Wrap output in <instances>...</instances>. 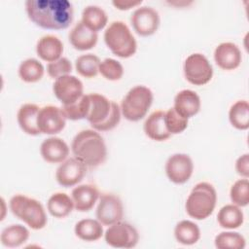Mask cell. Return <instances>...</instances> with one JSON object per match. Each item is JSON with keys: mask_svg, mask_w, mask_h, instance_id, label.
I'll use <instances>...</instances> for the list:
<instances>
[{"mask_svg": "<svg viewBox=\"0 0 249 249\" xmlns=\"http://www.w3.org/2000/svg\"><path fill=\"white\" fill-rule=\"evenodd\" d=\"M25 10L37 26L49 30L66 29L73 21V5L68 0H27Z\"/></svg>", "mask_w": 249, "mask_h": 249, "instance_id": "cell-1", "label": "cell"}, {"mask_svg": "<svg viewBox=\"0 0 249 249\" xmlns=\"http://www.w3.org/2000/svg\"><path fill=\"white\" fill-rule=\"evenodd\" d=\"M71 150L74 157L89 168L99 166L107 157L105 141L94 129H84L78 132L72 140Z\"/></svg>", "mask_w": 249, "mask_h": 249, "instance_id": "cell-2", "label": "cell"}, {"mask_svg": "<svg viewBox=\"0 0 249 249\" xmlns=\"http://www.w3.org/2000/svg\"><path fill=\"white\" fill-rule=\"evenodd\" d=\"M90 105L87 121L97 131H108L115 128L121 121V107L113 100L99 93L89 94Z\"/></svg>", "mask_w": 249, "mask_h": 249, "instance_id": "cell-3", "label": "cell"}, {"mask_svg": "<svg viewBox=\"0 0 249 249\" xmlns=\"http://www.w3.org/2000/svg\"><path fill=\"white\" fill-rule=\"evenodd\" d=\"M216 202L215 188L210 183L199 182L192 189L186 200V212L196 220H204L213 213Z\"/></svg>", "mask_w": 249, "mask_h": 249, "instance_id": "cell-4", "label": "cell"}, {"mask_svg": "<svg viewBox=\"0 0 249 249\" xmlns=\"http://www.w3.org/2000/svg\"><path fill=\"white\" fill-rule=\"evenodd\" d=\"M9 206L12 213L32 230L37 231L46 227L47 214L39 200L23 195H16L10 199Z\"/></svg>", "mask_w": 249, "mask_h": 249, "instance_id": "cell-5", "label": "cell"}, {"mask_svg": "<svg viewBox=\"0 0 249 249\" xmlns=\"http://www.w3.org/2000/svg\"><path fill=\"white\" fill-rule=\"evenodd\" d=\"M104 42L110 51L121 58L134 55L137 43L128 26L121 20L113 21L104 31Z\"/></svg>", "mask_w": 249, "mask_h": 249, "instance_id": "cell-6", "label": "cell"}, {"mask_svg": "<svg viewBox=\"0 0 249 249\" xmlns=\"http://www.w3.org/2000/svg\"><path fill=\"white\" fill-rule=\"evenodd\" d=\"M154 95L145 86H135L128 90L121 103L122 115L130 122L142 120L148 113Z\"/></svg>", "mask_w": 249, "mask_h": 249, "instance_id": "cell-7", "label": "cell"}, {"mask_svg": "<svg viewBox=\"0 0 249 249\" xmlns=\"http://www.w3.org/2000/svg\"><path fill=\"white\" fill-rule=\"evenodd\" d=\"M184 75L186 80L195 86H203L211 81L213 68L209 60L202 53H192L184 61Z\"/></svg>", "mask_w": 249, "mask_h": 249, "instance_id": "cell-8", "label": "cell"}, {"mask_svg": "<svg viewBox=\"0 0 249 249\" xmlns=\"http://www.w3.org/2000/svg\"><path fill=\"white\" fill-rule=\"evenodd\" d=\"M104 239L111 247L129 249L137 245L139 234L132 225L120 221L109 226L104 233Z\"/></svg>", "mask_w": 249, "mask_h": 249, "instance_id": "cell-9", "label": "cell"}, {"mask_svg": "<svg viewBox=\"0 0 249 249\" xmlns=\"http://www.w3.org/2000/svg\"><path fill=\"white\" fill-rule=\"evenodd\" d=\"M53 90L62 105L72 104L84 95L82 81L70 74L55 79L53 85Z\"/></svg>", "mask_w": 249, "mask_h": 249, "instance_id": "cell-10", "label": "cell"}, {"mask_svg": "<svg viewBox=\"0 0 249 249\" xmlns=\"http://www.w3.org/2000/svg\"><path fill=\"white\" fill-rule=\"evenodd\" d=\"M96 218L104 226H111L123 220L124 205L119 196L113 194H103L99 196L96 207Z\"/></svg>", "mask_w": 249, "mask_h": 249, "instance_id": "cell-11", "label": "cell"}, {"mask_svg": "<svg viewBox=\"0 0 249 249\" xmlns=\"http://www.w3.org/2000/svg\"><path fill=\"white\" fill-rule=\"evenodd\" d=\"M193 171L194 162L187 154H173L165 162L166 176L174 184H184L189 181Z\"/></svg>", "mask_w": 249, "mask_h": 249, "instance_id": "cell-12", "label": "cell"}, {"mask_svg": "<svg viewBox=\"0 0 249 249\" xmlns=\"http://www.w3.org/2000/svg\"><path fill=\"white\" fill-rule=\"evenodd\" d=\"M130 21L134 31L138 35L147 37L157 32L160 23V18L158 11L154 8L142 6L132 13Z\"/></svg>", "mask_w": 249, "mask_h": 249, "instance_id": "cell-13", "label": "cell"}, {"mask_svg": "<svg viewBox=\"0 0 249 249\" xmlns=\"http://www.w3.org/2000/svg\"><path fill=\"white\" fill-rule=\"evenodd\" d=\"M66 120L61 108L53 105H47L40 108L37 124L41 133L53 135L63 130L66 124Z\"/></svg>", "mask_w": 249, "mask_h": 249, "instance_id": "cell-14", "label": "cell"}, {"mask_svg": "<svg viewBox=\"0 0 249 249\" xmlns=\"http://www.w3.org/2000/svg\"><path fill=\"white\" fill-rule=\"evenodd\" d=\"M86 174L87 165L74 157L60 163L55 172V179L60 186L69 188L80 183Z\"/></svg>", "mask_w": 249, "mask_h": 249, "instance_id": "cell-15", "label": "cell"}, {"mask_svg": "<svg viewBox=\"0 0 249 249\" xmlns=\"http://www.w3.org/2000/svg\"><path fill=\"white\" fill-rule=\"evenodd\" d=\"M214 60L223 70H234L240 65L242 55L237 45L231 42H224L216 47Z\"/></svg>", "mask_w": 249, "mask_h": 249, "instance_id": "cell-16", "label": "cell"}, {"mask_svg": "<svg viewBox=\"0 0 249 249\" xmlns=\"http://www.w3.org/2000/svg\"><path fill=\"white\" fill-rule=\"evenodd\" d=\"M69 147L67 143L55 136L45 139L40 146V154L44 160L50 163H61L69 156Z\"/></svg>", "mask_w": 249, "mask_h": 249, "instance_id": "cell-17", "label": "cell"}, {"mask_svg": "<svg viewBox=\"0 0 249 249\" xmlns=\"http://www.w3.org/2000/svg\"><path fill=\"white\" fill-rule=\"evenodd\" d=\"M201 102L198 94L192 89H182L174 97L175 111L186 119L196 115L200 110Z\"/></svg>", "mask_w": 249, "mask_h": 249, "instance_id": "cell-18", "label": "cell"}, {"mask_svg": "<svg viewBox=\"0 0 249 249\" xmlns=\"http://www.w3.org/2000/svg\"><path fill=\"white\" fill-rule=\"evenodd\" d=\"M98 189L91 184H83L72 190L71 197L74 202V208L80 212L89 211L99 198Z\"/></svg>", "mask_w": 249, "mask_h": 249, "instance_id": "cell-19", "label": "cell"}, {"mask_svg": "<svg viewBox=\"0 0 249 249\" xmlns=\"http://www.w3.org/2000/svg\"><path fill=\"white\" fill-rule=\"evenodd\" d=\"M98 35L89 29L82 21L76 23L69 33V42L78 51H89L97 44Z\"/></svg>", "mask_w": 249, "mask_h": 249, "instance_id": "cell-20", "label": "cell"}, {"mask_svg": "<svg viewBox=\"0 0 249 249\" xmlns=\"http://www.w3.org/2000/svg\"><path fill=\"white\" fill-rule=\"evenodd\" d=\"M39 111L40 107L33 103H25L19 107L17 120L19 127L26 134L36 136L41 133L37 124Z\"/></svg>", "mask_w": 249, "mask_h": 249, "instance_id": "cell-21", "label": "cell"}, {"mask_svg": "<svg viewBox=\"0 0 249 249\" xmlns=\"http://www.w3.org/2000/svg\"><path fill=\"white\" fill-rule=\"evenodd\" d=\"M37 55L47 62H53L61 57L63 44L54 35H45L41 37L36 45Z\"/></svg>", "mask_w": 249, "mask_h": 249, "instance_id": "cell-22", "label": "cell"}, {"mask_svg": "<svg viewBox=\"0 0 249 249\" xmlns=\"http://www.w3.org/2000/svg\"><path fill=\"white\" fill-rule=\"evenodd\" d=\"M165 112L158 110L150 114L144 123V132L152 140L164 141L168 139L171 134L167 130L164 122Z\"/></svg>", "mask_w": 249, "mask_h": 249, "instance_id": "cell-23", "label": "cell"}, {"mask_svg": "<svg viewBox=\"0 0 249 249\" xmlns=\"http://www.w3.org/2000/svg\"><path fill=\"white\" fill-rule=\"evenodd\" d=\"M74 232L78 238L84 241L91 242L100 239L103 235V227L98 220L82 219L76 223Z\"/></svg>", "mask_w": 249, "mask_h": 249, "instance_id": "cell-24", "label": "cell"}, {"mask_svg": "<svg viewBox=\"0 0 249 249\" xmlns=\"http://www.w3.org/2000/svg\"><path fill=\"white\" fill-rule=\"evenodd\" d=\"M29 235L30 233L26 227L20 224H14L2 231L0 240L3 246L16 248L24 244L28 240Z\"/></svg>", "mask_w": 249, "mask_h": 249, "instance_id": "cell-25", "label": "cell"}, {"mask_svg": "<svg viewBox=\"0 0 249 249\" xmlns=\"http://www.w3.org/2000/svg\"><path fill=\"white\" fill-rule=\"evenodd\" d=\"M49 213L54 218L62 219L67 217L74 208V202L65 193H55L52 195L47 202Z\"/></svg>", "mask_w": 249, "mask_h": 249, "instance_id": "cell-26", "label": "cell"}, {"mask_svg": "<svg viewBox=\"0 0 249 249\" xmlns=\"http://www.w3.org/2000/svg\"><path fill=\"white\" fill-rule=\"evenodd\" d=\"M218 224L223 229L233 230L239 228L244 221L242 210L235 204H227L223 206L217 215Z\"/></svg>", "mask_w": 249, "mask_h": 249, "instance_id": "cell-27", "label": "cell"}, {"mask_svg": "<svg viewBox=\"0 0 249 249\" xmlns=\"http://www.w3.org/2000/svg\"><path fill=\"white\" fill-rule=\"evenodd\" d=\"M89 29L98 32L103 29L108 21V17L105 11L96 5L87 6L82 12L81 20Z\"/></svg>", "mask_w": 249, "mask_h": 249, "instance_id": "cell-28", "label": "cell"}, {"mask_svg": "<svg viewBox=\"0 0 249 249\" xmlns=\"http://www.w3.org/2000/svg\"><path fill=\"white\" fill-rule=\"evenodd\" d=\"M174 236L183 245H194L200 238V230L196 223L182 220L174 228Z\"/></svg>", "mask_w": 249, "mask_h": 249, "instance_id": "cell-29", "label": "cell"}, {"mask_svg": "<svg viewBox=\"0 0 249 249\" xmlns=\"http://www.w3.org/2000/svg\"><path fill=\"white\" fill-rule=\"evenodd\" d=\"M229 120L233 127L239 130L249 128V103L246 100H238L233 103L229 111Z\"/></svg>", "mask_w": 249, "mask_h": 249, "instance_id": "cell-30", "label": "cell"}, {"mask_svg": "<svg viewBox=\"0 0 249 249\" xmlns=\"http://www.w3.org/2000/svg\"><path fill=\"white\" fill-rule=\"evenodd\" d=\"M44 66L36 58H27L18 66V76L25 83H36L44 76Z\"/></svg>", "mask_w": 249, "mask_h": 249, "instance_id": "cell-31", "label": "cell"}, {"mask_svg": "<svg viewBox=\"0 0 249 249\" xmlns=\"http://www.w3.org/2000/svg\"><path fill=\"white\" fill-rule=\"evenodd\" d=\"M100 59L93 53H86L78 56L75 60L76 71L85 78H93L99 72Z\"/></svg>", "mask_w": 249, "mask_h": 249, "instance_id": "cell-32", "label": "cell"}, {"mask_svg": "<svg viewBox=\"0 0 249 249\" xmlns=\"http://www.w3.org/2000/svg\"><path fill=\"white\" fill-rule=\"evenodd\" d=\"M89 94H84L76 102L69 105H62L61 109L66 117V119L71 121H78L87 119L89 111Z\"/></svg>", "mask_w": 249, "mask_h": 249, "instance_id": "cell-33", "label": "cell"}, {"mask_svg": "<svg viewBox=\"0 0 249 249\" xmlns=\"http://www.w3.org/2000/svg\"><path fill=\"white\" fill-rule=\"evenodd\" d=\"M214 244L218 249H243L246 240L239 232L222 231L216 235Z\"/></svg>", "mask_w": 249, "mask_h": 249, "instance_id": "cell-34", "label": "cell"}, {"mask_svg": "<svg viewBox=\"0 0 249 249\" xmlns=\"http://www.w3.org/2000/svg\"><path fill=\"white\" fill-rule=\"evenodd\" d=\"M230 197L233 204L244 207L249 204V181L247 178L235 181L230 190Z\"/></svg>", "mask_w": 249, "mask_h": 249, "instance_id": "cell-35", "label": "cell"}, {"mask_svg": "<svg viewBox=\"0 0 249 249\" xmlns=\"http://www.w3.org/2000/svg\"><path fill=\"white\" fill-rule=\"evenodd\" d=\"M99 73L109 81H118L124 75L123 65L114 58H105L100 62Z\"/></svg>", "mask_w": 249, "mask_h": 249, "instance_id": "cell-36", "label": "cell"}, {"mask_svg": "<svg viewBox=\"0 0 249 249\" xmlns=\"http://www.w3.org/2000/svg\"><path fill=\"white\" fill-rule=\"evenodd\" d=\"M164 122L170 134H179L188 127V119L179 115L173 107L165 112Z\"/></svg>", "mask_w": 249, "mask_h": 249, "instance_id": "cell-37", "label": "cell"}, {"mask_svg": "<svg viewBox=\"0 0 249 249\" xmlns=\"http://www.w3.org/2000/svg\"><path fill=\"white\" fill-rule=\"evenodd\" d=\"M72 71V63L67 57H60L59 59L50 62L47 65L48 75L53 79L69 75Z\"/></svg>", "mask_w": 249, "mask_h": 249, "instance_id": "cell-38", "label": "cell"}, {"mask_svg": "<svg viewBox=\"0 0 249 249\" xmlns=\"http://www.w3.org/2000/svg\"><path fill=\"white\" fill-rule=\"evenodd\" d=\"M235 170L238 175L243 178L249 177V155L244 154L240 156L235 161Z\"/></svg>", "mask_w": 249, "mask_h": 249, "instance_id": "cell-39", "label": "cell"}, {"mask_svg": "<svg viewBox=\"0 0 249 249\" xmlns=\"http://www.w3.org/2000/svg\"><path fill=\"white\" fill-rule=\"evenodd\" d=\"M142 3L141 0L138 1H131V0H114L112 4L121 11H127L131 8L137 7Z\"/></svg>", "mask_w": 249, "mask_h": 249, "instance_id": "cell-40", "label": "cell"}]
</instances>
